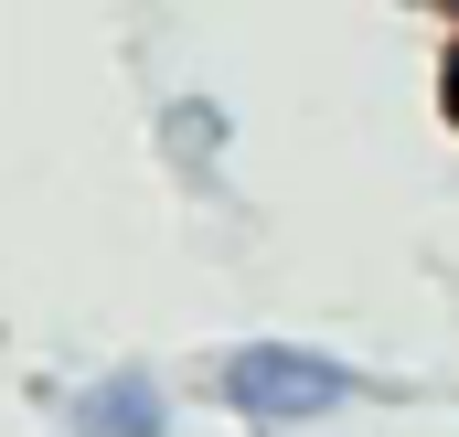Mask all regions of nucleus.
Masks as SVG:
<instances>
[{
    "instance_id": "2",
    "label": "nucleus",
    "mask_w": 459,
    "mask_h": 437,
    "mask_svg": "<svg viewBox=\"0 0 459 437\" xmlns=\"http://www.w3.org/2000/svg\"><path fill=\"white\" fill-rule=\"evenodd\" d=\"M75 437H171V406L150 373H108L75 395Z\"/></svg>"
},
{
    "instance_id": "1",
    "label": "nucleus",
    "mask_w": 459,
    "mask_h": 437,
    "mask_svg": "<svg viewBox=\"0 0 459 437\" xmlns=\"http://www.w3.org/2000/svg\"><path fill=\"white\" fill-rule=\"evenodd\" d=\"M352 395H363V373L310 352V341H235L225 352V406L256 416V427H310V416L352 406Z\"/></svg>"
},
{
    "instance_id": "3",
    "label": "nucleus",
    "mask_w": 459,
    "mask_h": 437,
    "mask_svg": "<svg viewBox=\"0 0 459 437\" xmlns=\"http://www.w3.org/2000/svg\"><path fill=\"white\" fill-rule=\"evenodd\" d=\"M225 139H235V117L214 107V97H171V107H160V150H171V160H182L193 182H204V171L225 160Z\"/></svg>"
}]
</instances>
